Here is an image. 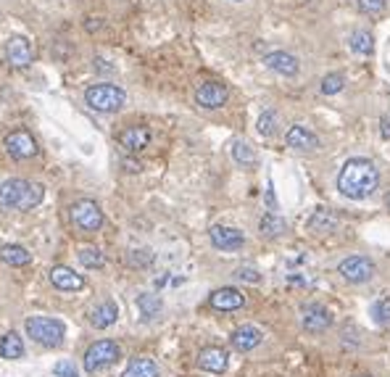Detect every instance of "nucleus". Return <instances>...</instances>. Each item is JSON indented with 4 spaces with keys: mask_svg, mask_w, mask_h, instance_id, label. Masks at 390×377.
<instances>
[{
    "mask_svg": "<svg viewBox=\"0 0 390 377\" xmlns=\"http://www.w3.org/2000/svg\"><path fill=\"white\" fill-rule=\"evenodd\" d=\"M377 185H380V172L369 158H348L338 175V190L351 201L369 198L377 190Z\"/></svg>",
    "mask_w": 390,
    "mask_h": 377,
    "instance_id": "1",
    "label": "nucleus"
},
{
    "mask_svg": "<svg viewBox=\"0 0 390 377\" xmlns=\"http://www.w3.org/2000/svg\"><path fill=\"white\" fill-rule=\"evenodd\" d=\"M45 198V187L32 180H6L0 185V212H29Z\"/></svg>",
    "mask_w": 390,
    "mask_h": 377,
    "instance_id": "2",
    "label": "nucleus"
},
{
    "mask_svg": "<svg viewBox=\"0 0 390 377\" xmlns=\"http://www.w3.org/2000/svg\"><path fill=\"white\" fill-rule=\"evenodd\" d=\"M84 101L93 111H101V114H116L119 109H124L127 103V92L116 87V84H108V82H101V84H93L84 90Z\"/></svg>",
    "mask_w": 390,
    "mask_h": 377,
    "instance_id": "3",
    "label": "nucleus"
},
{
    "mask_svg": "<svg viewBox=\"0 0 390 377\" xmlns=\"http://www.w3.org/2000/svg\"><path fill=\"white\" fill-rule=\"evenodd\" d=\"M27 335L32 341H38L40 346H45V349H56V346L64 343L66 327H64V322L50 319V317H29Z\"/></svg>",
    "mask_w": 390,
    "mask_h": 377,
    "instance_id": "4",
    "label": "nucleus"
},
{
    "mask_svg": "<svg viewBox=\"0 0 390 377\" xmlns=\"http://www.w3.org/2000/svg\"><path fill=\"white\" fill-rule=\"evenodd\" d=\"M69 217H72V224L82 232H95L103 227V212L95 201H77L69 209Z\"/></svg>",
    "mask_w": 390,
    "mask_h": 377,
    "instance_id": "5",
    "label": "nucleus"
},
{
    "mask_svg": "<svg viewBox=\"0 0 390 377\" xmlns=\"http://www.w3.org/2000/svg\"><path fill=\"white\" fill-rule=\"evenodd\" d=\"M119 356H121V351L113 341H98L84 351V369H87V372L106 369V367H111Z\"/></svg>",
    "mask_w": 390,
    "mask_h": 377,
    "instance_id": "6",
    "label": "nucleus"
},
{
    "mask_svg": "<svg viewBox=\"0 0 390 377\" xmlns=\"http://www.w3.org/2000/svg\"><path fill=\"white\" fill-rule=\"evenodd\" d=\"M3 146H6V151L16 161H27V158L38 156V140L32 138L29 129H13V132H9Z\"/></svg>",
    "mask_w": 390,
    "mask_h": 377,
    "instance_id": "7",
    "label": "nucleus"
},
{
    "mask_svg": "<svg viewBox=\"0 0 390 377\" xmlns=\"http://www.w3.org/2000/svg\"><path fill=\"white\" fill-rule=\"evenodd\" d=\"M338 272L348 283H367V280L374 277V261L367 256H348L340 261Z\"/></svg>",
    "mask_w": 390,
    "mask_h": 377,
    "instance_id": "8",
    "label": "nucleus"
},
{
    "mask_svg": "<svg viewBox=\"0 0 390 377\" xmlns=\"http://www.w3.org/2000/svg\"><path fill=\"white\" fill-rule=\"evenodd\" d=\"M227 87L222 82H204L198 84V90H195V103L198 106H204V109H222L224 103H227Z\"/></svg>",
    "mask_w": 390,
    "mask_h": 377,
    "instance_id": "9",
    "label": "nucleus"
},
{
    "mask_svg": "<svg viewBox=\"0 0 390 377\" xmlns=\"http://www.w3.org/2000/svg\"><path fill=\"white\" fill-rule=\"evenodd\" d=\"M301 322H303V327H306L308 332H325L327 327H333V314L322 304H308L303 306Z\"/></svg>",
    "mask_w": 390,
    "mask_h": 377,
    "instance_id": "10",
    "label": "nucleus"
},
{
    "mask_svg": "<svg viewBox=\"0 0 390 377\" xmlns=\"http://www.w3.org/2000/svg\"><path fill=\"white\" fill-rule=\"evenodd\" d=\"M208 235H211L214 248H219V251H238V248H243V243H245L240 230H235V227H224V224L211 227Z\"/></svg>",
    "mask_w": 390,
    "mask_h": 377,
    "instance_id": "11",
    "label": "nucleus"
},
{
    "mask_svg": "<svg viewBox=\"0 0 390 377\" xmlns=\"http://www.w3.org/2000/svg\"><path fill=\"white\" fill-rule=\"evenodd\" d=\"M230 356H227V351L219 349V346H206L201 354H198V367L206 369V372H214V375H219V372H224L227 369V364H230Z\"/></svg>",
    "mask_w": 390,
    "mask_h": 377,
    "instance_id": "12",
    "label": "nucleus"
},
{
    "mask_svg": "<svg viewBox=\"0 0 390 377\" xmlns=\"http://www.w3.org/2000/svg\"><path fill=\"white\" fill-rule=\"evenodd\" d=\"M208 304L214 306V309H219V312H235V309H240L245 304V295L238 288H219V290L211 293Z\"/></svg>",
    "mask_w": 390,
    "mask_h": 377,
    "instance_id": "13",
    "label": "nucleus"
},
{
    "mask_svg": "<svg viewBox=\"0 0 390 377\" xmlns=\"http://www.w3.org/2000/svg\"><path fill=\"white\" fill-rule=\"evenodd\" d=\"M32 45H29V40L24 37H13L9 40V45H6V58H9L11 66H16V69H24V66L32 64Z\"/></svg>",
    "mask_w": 390,
    "mask_h": 377,
    "instance_id": "14",
    "label": "nucleus"
},
{
    "mask_svg": "<svg viewBox=\"0 0 390 377\" xmlns=\"http://www.w3.org/2000/svg\"><path fill=\"white\" fill-rule=\"evenodd\" d=\"M233 349L238 351H253V349H259L261 341H264V335H261L259 327H253V324H243V327H238V330L233 332Z\"/></svg>",
    "mask_w": 390,
    "mask_h": 377,
    "instance_id": "15",
    "label": "nucleus"
},
{
    "mask_svg": "<svg viewBox=\"0 0 390 377\" xmlns=\"http://www.w3.org/2000/svg\"><path fill=\"white\" fill-rule=\"evenodd\" d=\"M264 64L269 66L272 72L282 74V77H296L298 69H301L296 55L285 53V50H274V53H269L267 58H264Z\"/></svg>",
    "mask_w": 390,
    "mask_h": 377,
    "instance_id": "16",
    "label": "nucleus"
},
{
    "mask_svg": "<svg viewBox=\"0 0 390 377\" xmlns=\"http://www.w3.org/2000/svg\"><path fill=\"white\" fill-rule=\"evenodd\" d=\"M285 143H288L290 148H296V151H316V148H319V138H316L311 129L301 127V124H293V127L288 129Z\"/></svg>",
    "mask_w": 390,
    "mask_h": 377,
    "instance_id": "17",
    "label": "nucleus"
},
{
    "mask_svg": "<svg viewBox=\"0 0 390 377\" xmlns=\"http://www.w3.org/2000/svg\"><path fill=\"white\" fill-rule=\"evenodd\" d=\"M50 283L58 288V290H82L84 288V277L77 275L74 269L69 267H53L50 269Z\"/></svg>",
    "mask_w": 390,
    "mask_h": 377,
    "instance_id": "18",
    "label": "nucleus"
},
{
    "mask_svg": "<svg viewBox=\"0 0 390 377\" xmlns=\"http://www.w3.org/2000/svg\"><path fill=\"white\" fill-rule=\"evenodd\" d=\"M119 143H121V148H124V151L138 153V151H143V148H148L150 129L148 127H127L119 135Z\"/></svg>",
    "mask_w": 390,
    "mask_h": 377,
    "instance_id": "19",
    "label": "nucleus"
},
{
    "mask_svg": "<svg viewBox=\"0 0 390 377\" xmlns=\"http://www.w3.org/2000/svg\"><path fill=\"white\" fill-rule=\"evenodd\" d=\"M87 317H90V324H93V327H98V330H106V327H111V324L116 322L119 309H116V304H113V301H103V304L95 306L93 312L87 314Z\"/></svg>",
    "mask_w": 390,
    "mask_h": 377,
    "instance_id": "20",
    "label": "nucleus"
},
{
    "mask_svg": "<svg viewBox=\"0 0 390 377\" xmlns=\"http://www.w3.org/2000/svg\"><path fill=\"white\" fill-rule=\"evenodd\" d=\"M121 377H158V364L148 356H138V359H132L127 364Z\"/></svg>",
    "mask_w": 390,
    "mask_h": 377,
    "instance_id": "21",
    "label": "nucleus"
},
{
    "mask_svg": "<svg viewBox=\"0 0 390 377\" xmlns=\"http://www.w3.org/2000/svg\"><path fill=\"white\" fill-rule=\"evenodd\" d=\"M0 258L11 264V267H27L29 261H32V253L27 248H21V246H3L0 248Z\"/></svg>",
    "mask_w": 390,
    "mask_h": 377,
    "instance_id": "22",
    "label": "nucleus"
},
{
    "mask_svg": "<svg viewBox=\"0 0 390 377\" xmlns=\"http://www.w3.org/2000/svg\"><path fill=\"white\" fill-rule=\"evenodd\" d=\"M0 356L3 359H21L24 356V343L16 332H9V335H3V341H0Z\"/></svg>",
    "mask_w": 390,
    "mask_h": 377,
    "instance_id": "23",
    "label": "nucleus"
},
{
    "mask_svg": "<svg viewBox=\"0 0 390 377\" xmlns=\"http://www.w3.org/2000/svg\"><path fill=\"white\" fill-rule=\"evenodd\" d=\"M335 227H338V219H335V214H330V212H316L314 217L308 219V230L319 232V235L333 232Z\"/></svg>",
    "mask_w": 390,
    "mask_h": 377,
    "instance_id": "24",
    "label": "nucleus"
},
{
    "mask_svg": "<svg viewBox=\"0 0 390 377\" xmlns=\"http://www.w3.org/2000/svg\"><path fill=\"white\" fill-rule=\"evenodd\" d=\"M138 306H140V312H143V317H145V319H153V317H158V314H161V309H164V304H161V298H158L156 293H140L138 295Z\"/></svg>",
    "mask_w": 390,
    "mask_h": 377,
    "instance_id": "25",
    "label": "nucleus"
},
{
    "mask_svg": "<svg viewBox=\"0 0 390 377\" xmlns=\"http://www.w3.org/2000/svg\"><path fill=\"white\" fill-rule=\"evenodd\" d=\"M233 158L243 166H253L259 161V158H256V151H253L248 143H243V140H235L233 143Z\"/></svg>",
    "mask_w": 390,
    "mask_h": 377,
    "instance_id": "26",
    "label": "nucleus"
},
{
    "mask_svg": "<svg viewBox=\"0 0 390 377\" xmlns=\"http://www.w3.org/2000/svg\"><path fill=\"white\" fill-rule=\"evenodd\" d=\"M351 48L356 50V53L369 55L372 50H374V40H372V35L367 32V29H356V32L351 35Z\"/></svg>",
    "mask_w": 390,
    "mask_h": 377,
    "instance_id": "27",
    "label": "nucleus"
},
{
    "mask_svg": "<svg viewBox=\"0 0 390 377\" xmlns=\"http://www.w3.org/2000/svg\"><path fill=\"white\" fill-rule=\"evenodd\" d=\"M79 264L90 269H101L106 264V256L95 246H84V248H79Z\"/></svg>",
    "mask_w": 390,
    "mask_h": 377,
    "instance_id": "28",
    "label": "nucleus"
},
{
    "mask_svg": "<svg viewBox=\"0 0 390 377\" xmlns=\"http://www.w3.org/2000/svg\"><path fill=\"white\" fill-rule=\"evenodd\" d=\"M285 232V219H279L277 214H267L264 219H261V235H267V238H277Z\"/></svg>",
    "mask_w": 390,
    "mask_h": 377,
    "instance_id": "29",
    "label": "nucleus"
},
{
    "mask_svg": "<svg viewBox=\"0 0 390 377\" xmlns=\"http://www.w3.org/2000/svg\"><path fill=\"white\" fill-rule=\"evenodd\" d=\"M372 317L380 327H390V298H380L377 304L372 306Z\"/></svg>",
    "mask_w": 390,
    "mask_h": 377,
    "instance_id": "30",
    "label": "nucleus"
},
{
    "mask_svg": "<svg viewBox=\"0 0 390 377\" xmlns=\"http://www.w3.org/2000/svg\"><path fill=\"white\" fill-rule=\"evenodd\" d=\"M343 87H345L343 74H327L325 80H322V92H325V95H338Z\"/></svg>",
    "mask_w": 390,
    "mask_h": 377,
    "instance_id": "31",
    "label": "nucleus"
},
{
    "mask_svg": "<svg viewBox=\"0 0 390 377\" xmlns=\"http://www.w3.org/2000/svg\"><path fill=\"white\" fill-rule=\"evenodd\" d=\"M274 132H277V114H272V111L261 114V119H259V135L269 138V135H274Z\"/></svg>",
    "mask_w": 390,
    "mask_h": 377,
    "instance_id": "32",
    "label": "nucleus"
},
{
    "mask_svg": "<svg viewBox=\"0 0 390 377\" xmlns=\"http://www.w3.org/2000/svg\"><path fill=\"white\" fill-rule=\"evenodd\" d=\"M385 6H388V0H359V11L364 13H380L385 11Z\"/></svg>",
    "mask_w": 390,
    "mask_h": 377,
    "instance_id": "33",
    "label": "nucleus"
},
{
    "mask_svg": "<svg viewBox=\"0 0 390 377\" xmlns=\"http://www.w3.org/2000/svg\"><path fill=\"white\" fill-rule=\"evenodd\" d=\"M235 277L238 280H243V283H259L261 275L256 272L253 267H240V269H235Z\"/></svg>",
    "mask_w": 390,
    "mask_h": 377,
    "instance_id": "34",
    "label": "nucleus"
},
{
    "mask_svg": "<svg viewBox=\"0 0 390 377\" xmlns=\"http://www.w3.org/2000/svg\"><path fill=\"white\" fill-rule=\"evenodd\" d=\"M53 372H56L58 377H79V372L74 369L72 361H58L56 367H53Z\"/></svg>",
    "mask_w": 390,
    "mask_h": 377,
    "instance_id": "35",
    "label": "nucleus"
},
{
    "mask_svg": "<svg viewBox=\"0 0 390 377\" xmlns=\"http://www.w3.org/2000/svg\"><path fill=\"white\" fill-rule=\"evenodd\" d=\"M380 132H382V138L390 140V116H382L380 119Z\"/></svg>",
    "mask_w": 390,
    "mask_h": 377,
    "instance_id": "36",
    "label": "nucleus"
},
{
    "mask_svg": "<svg viewBox=\"0 0 390 377\" xmlns=\"http://www.w3.org/2000/svg\"><path fill=\"white\" fill-rule=\"evenodd\" d=\"M124 169H127V172H140V164L138 161H124Z\"/></svg>",
    "mask_w": 390,
    "mask_h": 377,
    "instance_id": "37",
    "label": "nucleus"
},
{
    "mask_svg": "<svg viewBox=\"0 0 390 377\" xmlns=\"http://www.w3.org/2000/svg\"><path fill=\"white\" fill-rule=\"evenodd\" d=\"M98 27H101V18H90V24H87V29H90V32H95Z\"/></svg>",
    "mask_w": 390,
    "mask_h": 377,
    "instance_id": "38",
    "label": "nucleus"
},
{
    "mask_svg": "<svg viewBox=\"0 0 390 377\" xmlns=\"http://www.w3.org/2000/svg\"><path fill=\"white\" fill-rule=\"evenodd\" d=\"M385 206H388V209H390V193H388V198H385Z\"/></svg>",
    "mask_w": 390,
    "mask_h": 377,
    "instance_id": "39",
    "label": "nucleus"
},
{
    "mask_svg": "<svg viewBox=\"0 0 390 377\" xmlns=\"http://www.w3.org/2000/svg\"><path fill=\"white\" fill-rule=\"evenodd\" d=\"M356 377H369V375H356Z\"/></svg>",
    "mask_w": 390,
    "mask_h": 377,
    "instance_id": "40",
    "label": "nucleus"
},
{
    "mask_svg": "<svg viewBox=\"0 0 390 377\" xmlns=\"http://www.w3.org/2000/svg\"><path fill=\"white\" fill-rule=\"evenodd\" d=\"M235 3H240V0H235Z\"/></svg>",
    "mask_w": 390,
    "mask_h": 377,
    "instance_id": "41",
    "label": "nucleus"
}]
</instances>
